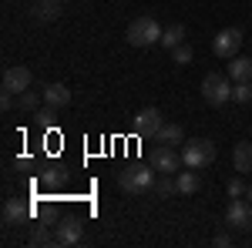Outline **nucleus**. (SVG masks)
Listing matches in <instances>:
<instances>
[{"mask_svg": "<svg viewBox=\"0 0 252 248\" xmlns=\"http://www.w3.org/2000/svg\"><path fill=\"white\" fill-rule=\"evenodd\" d=\"M118 185L128 194H148V191H155V168H148V165H128L125 171H118Z\"/></svg>", "mask_w": 252, "mask_h": 248, "instance_id": "1", "label": "nucleus"}, {"mask_svg": "<svg viewBox=\"0 0 252 248\" xmlns=\"http://www.w3.org/2000/svg\"><path fill=\"white\" fill-rule=\"evenodd\" d=\"M161 30L165 27H158L155 17H135L131 24H128V44L131 47H152V44H158L161 40Z\"/></svg>", "mask_w": 252, "mask_h": 248, "instance_id": "2", "label": "nucleus"}, {"mask_svg": "<svg viewBox=\"0 0 252 248\" xmlns=\"http://www.w3.org/2000/svg\"><path fill=\"white\" fill-rule=\"evenodd\" d=\"M182 161H185V168L202 171V168H209L215 161V144L205 141V138H192V141H185V148H182Z\"/></svg>", "mask_w": 252, "mask_h": 248, "instance_id": "3", "label": "nucleus"}, {"mask_svg": "<svg viewBox=\"0 0 252 248\" xmlns=\"http://www.w3.org/2000/svg\"><path fill=\"white\" fill-rule=\"evenodd\" d=\"M232 77L229 74H205L202 81V97L212 104V108H222V104H229L232 101Z\"/></svg>", "mask_w": 252, "mask_h": 248, "instance_id": "4", "label": "nucleus"}, {"mask_svg": "<svg viewBox=\"0 0 252 248\" xmlns=\"http://www.w3.org/2000/svg\"><path fill=\"white\" fill-rule=\"evenodd\" d=\"M239 47H242V30L239 27H225L212 37V54L222 60H232L239 54Z\"/></svg>", "mask_w": 252, "mask_h": 248, "instance_id": "5", "label": "nucleus"}, {"mask_svg": "<svg viewBox=\"0 0 252 248\" xmlns=\"http://www.w3.org/2000/svg\"><path fill=\"white\" fill-rule=\"evenodd\" d=\"M152 168L161 171V174H178L185 168V161H182V154L175 151L172 144H158L155 154H152Z\"/></svg>", "mask_w": 252, "mask_h": 248, "instance_id": "6", "label": "nucleus"}, {"mask_svg": "<svg viewBox=\"0 0 252 248\" xmlns=\"http://www.w3.org/2000/svg\"><path fill=\"white\" fill-rule=\"evenodd\" d=\"M225 225L229 228H252V201L249 198H232L225 208Z\"/></svg>", "mask_w": 252, "mask_h": 248, "instance_id": "7", "label": "nucleus"}, {"mask_svg": "<svg viewBox=\"0 0 252 248\" xmlns=\"http://www.w3.org/2000/svg\"><path fill=\"white\" fill-rule=\"evenodd\" d=\"M31 81H34V74H31L24 64H14V67L3 71V91H10V94H24V91H31Z\"/></svg>", "mask_w": 252, "mask_h": 248, "instance_id": "8", "label": "nucleus"}, {"mask_svg": "<svg viewBox=\"0 0 252 248\" xmlns=\"http://www.w3.org/2000/svg\"><path fill=\"white\" fill-rule=\"evenodd\" d=\"M161 124L165 121H161V111L158 108H141L135 114V134H141V138H155Z\"/></svg>", "mask_w": 252, "mask_h": 248, "instance_id": "9", "label": "nucleus"}, {"mask_svg": "<svg viewBox=\"0 0 252 248\" xmlns=\"http://www.w3.org/2000/svg\"><path fill=\"white\" fill-rule=\"evenodd\" d=\"M0 218H3L7 228H14V225H20V221L31 218V208H27V201H20V198H7V201H3V211H0Z\"/></svg>", "mask_w": 252, "mask_h": 248, "instance_id": "10", "label": "nucleus"}, {"mask_svg": "<svg viewBox=\"0 0 252 248\" xmlns=\"http://www.w3.org/2000/svg\"><path fill=\"white\" fill-rule=\"evenodd\" d=\"M61 14H64V0H37L34 10H31V17L37 20V24H51V20H58Z\"/></svg>", "mask_w": 252, "mask_h": 248, "instance_id": "11", "label": "nucleus"}, {"mask_svg": "<svg viewBox=\"0 0 252 248\" xmlns=\"http://www.w3.org/2000/svg\"><path fill=\"white\" fill-rule=\"evenodd\" d=\"M44 104H51V108H67L71 104V91H67V84H61V81H54V84H44Z\"/></svg>", "mask_w": 252, "mask_h": 248, "instance_id": "12", "label": "nucleus"}, {"mask_svg": "<svg viewBox=\"0 0 252 248\" xmlns=\"http://www.w3.org/2000/svg\"><path fill=\"white\" fill-rule=\"evenodd\" d=\"M232 171L235 174H249L252 171V144L249 141H239L232 148Z\"/></svg>", "mask_w": 252, "mask_h": 248, "instance_id": "13", "label": "nucleus"}, {"mask_svg": "<svg viewBox=\"0 0 252 248\" xmlns=\"http://www.w3.org/2000/svg\"><path fill=\"white\" fill-rule=\"evenodd\" d=\"M54 231H58V245H78L81 242V221L78 218H64Z\"/></svg>", "mask_w": 252, "mask_h": 248, "instance_id": "14", "label": "nucleus"}, {"mask_svg": "<svg viewBox=\"0 0 252 248\" xmlns=\"http://www.w3.org/2000/svg\"><path fill=\"white\" fill-rule=\"evenodd\" d=\"M229 77H232L235 84H242V81H252V57H239V54H235L232 64H229Z\"/></svg>", "mask_w": 252, "mask_h": 248, "instance_id": "15", "label": "nucleus"}, {"mask_svg": "<svg viewBox=\"0 0 252 248\" xmlns=\"http://www.w3.org/2000/svg\"><path fill=\"white\" fill-rule=\"evenodd\" d=\"M182 138H185V131H182V124H161L155 134V144H182Z\"/></svg>", "mask_w": 252, "mask_h": 248, "instance_id": "16", "label": "nucleus"}, {"mask_svg": "<svg viewBox=\"0 0 252 248\" xmlns=\"http://www.w3.org/2000/svg\"><path fill=\"white\" fill-rule=\"evenodd\" d=\"M175 181H178V194H195V191L202 188V178H198V171H178L175 174Z\"/></svg>", "mask_w": 252, "mask_h": 248, "instance_id": "17", "label": "nucleus"}, {"mask_svg": "<svg viewBox=\"0 0 252 248\" xmlns=\"http://www.w3.org/2000/svg\"><path fill=\"white\" fill-rule=\"evenodd\" d=\"M158 44H161V47H168V51H175L178 44H185V27H182V24H172V27H165Z\"/></svg>", "mask_w": 252, "mask_h": 248, "instance_id": "18", "label": "nucleus"}, {"mask_svg": "<svg viewBox=\"0 0 252 248\" xmlns=\"http://www.w3.org/2000/svg\"><path fill=\"white\" fill-rule=\"evenodd\" d=\"M31 245H58V231H51L47 225H34V231H31Z\"/></svg>", "mask_w": 252, "mask_h": 248, "instance_id": "19", "label": "nucleus"}, {"mask_svg": "<svg viewBox=\"0 0 252 248\" xmlns=\"http://www.w3.org/2000/svg\"><path fill=\"white\" fill-rule=\"evenodd\" d=\"M17 108L34 114L37 108H44V94H37V91H24V94H17Z\"/></svg>", "mask_w": 252, "mask_h": 248, "instance_id": "20", "label": "nucleus"}, {"mask_svg": "<svg viewBox=\"0 0 252 248\" xmlns=\"http://www.w3.org/2000/svg\"><path fill=\"white\" fill-rule=\"evenodd\" d=\"M155 194H158V198H172V194H178V181H175L172 174L155 178Z\"/></svg>", "mask_w": 252, "mask_h": 248, "instance_id": "21", "label": "nucleus"}, {"mask_svg": "<svg viewBox=\"0 0 252 248\" xmlns=\"http://www.w3.org/2000/svg\"><path fill=\"white\" fill-rule=\"evenodd\" d=\"M232 101L235 104H252V81H242L232 87Z\"/></svg>", "mask_w": 252, "mask_h": 248, "instance_id": "22", "label": "nucleus"}, {"mask_svg": "<svg viewBox=\"0 0 252 248\" xmlns=\"http://www.w3.org/2000/svg\"><path fill=\"white\" fill-rule=\"evenodd\" d=\"M54 117H58V108H51V104L34 111V121H37L40 128H54Z\"/></svg>", "mask_w": 252, "mask_h": 248, "instance_id": "23", "label": "nucleus"}, {"mask_svg": "<svg viewBox=\"0 0 252 248\" xmlns=\"http://www.w3.org/2000/svg\"><path fill=\"white\" fill-rule=\"evenodd\" d=\"M192 57H195V51L189 47V44H178V47L172 51V60H175V64H182V67H185V64H192Z\"/></svg>", "mask_w": 252, "mask_h": 248, "instance_id": "24", "label": "nucleus"}, {"mask_svg": "<svg viewBox=\"0 0 252 248\" xmlns=\"http://www.w3.org/2000/svg\"><path fill=\"white\" fill-rule=\"evenodd\" d=\"M246 191H249V185L235 174V178H229V198H246Z\"/></svg>", "mask_w": 252, "mask_h": 248, "instance_id": "25", "label": "nucleus"}, {"mask_svg": "<svg viewBox=\"0 0 252 248\" xmlns=\"http://www.w3.org/2000/svg\"><path fill=\"white\" fill-rule=\"evenodd\" d=\"M0 108H3V111H14V108H17V94L3 91V94H0Z\"/></svg>", "mask_w": 252, "mask_h": 248, "instance_id": "26", "label": "nucleus"}, {"mask_svg": "<svg viewBox=\"0 0 252 248\" xmlns=\"http://www.w3.org/2000/svg\"><path fill=\"white\" fill-rule=\"evenodd\" d=\"M212 245L215 248H229V245H232V235H229V231H219V235L212 238Z\"/></svg>", "mask_w": 252, "mask_h": 248, "instance_id": "27", "label": "nucleus"}, {"mask_svg": "<svg viewBox=\"0 0 252 248\" xmlns=\"http://www.w3.org/2000/svg\"><path fill=\"white\" fill-rule=\"evenodd\" d=\"M58 181H61V171H58V168H54L51 174H44V185H58Z\"/></svg>", "mask_w": 252, "mask_h": 248, "instance_id": "28", "label": "nucleus"}, {"mask_svg": "<svg viewBox=\"0 0 252 248\" xmlns=\"http://www.w3.org/2000/svg\"><path fill=\"white\" fill-rule=\"evenodd\" d=\"M246 198H249V201H252V185H249V191H246Z\"/></svg>", "mask_w": 252, "mask_h": 248, "instance_id": "29", "label": "nucleus"}]
</instances>
